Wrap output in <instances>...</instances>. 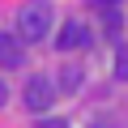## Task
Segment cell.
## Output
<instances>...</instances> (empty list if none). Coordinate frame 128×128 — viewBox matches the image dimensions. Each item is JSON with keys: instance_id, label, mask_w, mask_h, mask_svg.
<instances>
[{"instance_id": "6da1fadb", "label": "cell", "mask_w": 128, "mask_h": 128, "mask_svg": "<svg viewBox=\"0 0 128 128\" xmlns=\"http://www.w3.org/2000/svg\"><path fill=\"white\" fill-rule=\"evenodd\" d=\"M51 30V0H26L17 9V34L26 43H43Z\"/></svg>"}, {"instance_id": "7a4b0ae2", "label": "cell", "mask_w": 128, "mask_h": 128, "mask_svg": "<svg viewBox=\"0 0 128 128\" xmlns=\"http://www.w3.org/2000/svg\"><path fill=\"white\" fill-rule=\"evenodd\" d=\"M51 102H56V86H51L47 77H34V81L26 86V107H30L34 115H47Z\"/></svg>"}, {"instance_id": "3957f363", "label": "cell", "mask_w": 128, "mask_h": 128, "mask_svg": "<svg viewBox=\"0 0 128 128\" xmlns=\"http://www.w3.org/2000/svg\"><path fill=\"white\" fill-rule=\"evenodd\" d=\"M26 38L22 34H0V68H22L26 64Z\"/></svg>"}, {"instance_id": "277c9868", "label": "cell", "mask_w": 128, "mask_h": 128, "mask_svg": "<svg viewBox=\"0 0 128 128\" xmlns=\"http://www.w3.org/2000/svg\"><path fill=\"white\" fill-rule=\"evenodd\" d=\"M90 47V26L86 22H68L60 30V51H86Z\"/></svg>"}, {"instance_id": "5b68a950", "label": "cell", "mask_w": 128, "mask_h": 128, "mask_svg": "<svg viewBox=\"0 0 128 128\" xmlns=\"http://www.w3.org/2000/svg\"><path fill=\"white\" fill-rule=\"evenodd\" d=\"M60 81H64V86H60L64 94H77V90H81V81H86V73L77 68V64H64V73H60Z\"/></svg>"}, {"instance_id": "8992f818", "label": "cell", "mask_w": 128, "mask_h": 128, "mask_svg": "<svg viewBox=\"0 0 128 128\" xmlns=\"http://www.w3.org/2000/svg\"><path fill=\"white\" fill-rule=\"evenodd\" d=\"M115 77L128 81V47H120V60H115Z\"/></svg>"}, {"instance_id": "52a82bcc", "label": "cell", "mask_w": 128, "mask_h": 128, "mask_svg": "<svg viewBox=\"0 0 128 128\" xmlns=\"http://www.w3.org/2000/svg\"><path fill=\"white\" fill-rule=\"evenodd\" d=\"M38 128H68V120H64V115H43Z\"/></svg>"}, {"instance_id": "ba28073f", "label": "cell", "mask_w": 128, "mask_h": 128, "mask_svg": "<svg viewBox=\"0 0 128 128\" xmlns=\"http://www.w3.org/2000/svg\"><path fill=\"white\" fill-rule=\"evenodd\" d=\"M120 0H94V9H115Z\"/></svg>"}, {"instance_id": "9c48e42d", "label": "cell", "mask_w": 128, "mask_h": 128, "mask_svg": "<svg viewBox=\"0 0 128 128\" xmlns=\"http://www.w3.org/2000/svg\"><path fill=\"white\" fill-rule=\"evenodd\" d=\"M4 102H9V86L0 81V107H4Z\"/></svg>"}, {"instance_id": "30bf717a", "label": "cell", "mask_w": 128, "mask_h": 128, "mask_svg": "<svg viewBox=\"0 0 128 128\" xmlns=\"http://www.w3.org/2000/svg\"><path fill=\"white\" fill-rule=\"evenodd\" d=\"M90 128H111V124H102V120H94V124H90Z\"/></svg>"}]
</instances>
